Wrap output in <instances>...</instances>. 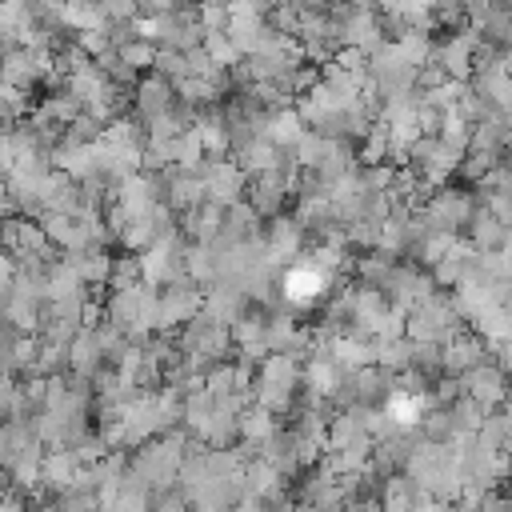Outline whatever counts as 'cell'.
<instances>
[{
	"instance_id": "f1b7e54d",
	"label": "cell",
	"mask_w": 512,
	"mask_h": 512,
	"mask_svg": "<svg viewBox=\"0 0 512 512\" xmlns=\"http://www.w3.org/2000/svg\"><path fill=\"white\" fill-rule=\"evenodd\" d=\"M172 144H176V164H180V168H196V164L208 156V152H204V140H200V132H196V124L184 128Z\"/></svg>"
},
{
	"instance_id": "9a60e30c",
	"label": "cell",
	"mask_w": 512,
	"mask_h": 512,
	"mask_svg": "<svg viewBox=\"0 0 512 512\" xmlns=\"http://www.w3.org/2000/svg\"><path fill=\"white\" fill-rule=\"evenodd\" d=\"M508 240H512V224H504L488 204H480L476 216L468 220V244L480 252H504Z\"/></svg>"
},
{
	"instance_id": "f546056e",
	"label": "cell",
	"mask_w": 512,
	"mask_h": 512,
	"mask_svg": "<svg viewBox=\"0 0 512 512\" xmlns=\"http://www.w3.org/2000/svg\"><path fill=\"white\" fill-rule=\"evenodd\" d=\"M140 280H144L140 256L132 252V256H116V260H112V276H108L104 288H128V284H140Z\"/></svg>"
},
{
	"instance_id": "d4e9b609",
	"label": "cell",
	"mask_w": 512,
	"mask_h": 512,
	"mask_svg": "<svg viewBox=\"0 0 512 512\" xmlns=\"http://www.w3.org/2000/svg\"><path fill=\"white\" fill-rule=\"evenodd\" d=\"M396 44H400V52L420 68V64H428L432 56H436V40H432V32L428 28H404L400 36H396Z\"/></svg>"
},
{
	"instance_id": "cb8c5ba5",
	"label": "cell",
	"mask_w": 512,
	"mask_h": 512,
	"mask_svg": "<svg viewBox=\"0 0 512 512\" xmlns=\"http://www.w3.org/2000/svg\"><path fill=\"white\" fill-rule=\"evenodd\" d=\"M280 424H276V416L264 408V404H244L240 408V440H252V444H264L272 432H276Z\"/></svg>"
},
{
	"instance_id": "7a4b0ae2",
	"label": "cell",
	"mask_w": 512,
	"mask_h": 512,
	"mask_svg": "<svg viewBox=\"0 0 512 512\" xmlns=\"http://www.w3.org/2000/svg\"><path fill=\"white\" fill-rule=\"evenodd\" d=\"M176 340H180V348H184V360H192L200 372H208L216 360H224V356L236 352V344H232V324L216 320L208 308H200L192 320H184V324L176 328Z\"/></svg>"
},
{
	"instance_id": "ba28073f",
	"label": "cell",
	"mask_w": 512,
	"mask_h": 512,
	"mask_svg": "<svg viewBox=\"0 0 512 512\" xmlns=\"http://www.w3.org/2000/svg\"><path fill=\"white\" fill-rule=\"evenodd\" d=\"M176 100H180L176 80L160 76L156 68H152L148 76H140V80H136V88H132V112H136L144 124H148V120H156V116H164V112H172V108H176Z\"/></svg>"
},
{
	"instance_id": "2e32d148",
	"label": "cell",
	"mask_w": 512,
	"mask_h": 512,
	"mask_svg": "<svg viewBox=\"0 0 512 512\" xmlns=\"http://www.w3.org/2000/svg\"><path fill=\"white\" fill-rule=\"evenodd\" d=\"M60 256L80 272V280H84L88 288H104V284H108V276H112V260H116V256H108V252H104V244H88V248L60 252Z\"/></svg>"
},
{
	"instance_id": "d6986e66",
	"label": "cell",
	"mask_w": 512,
	"mask_h": 512,
	"mask_svg": "<svg viewBox=\"0 0 512 512\" xmlns=\"http://www.w3.org/2000/svg\"><path fill=\"white\" fill-rule=\"evenodd\" d=\"M260 212L248 204V200H236V204H224V228H220V236L216 240H224V244H240V240H252V236H260L264 228H260Z\"/></svg>"
},
{
	"instance_id": "7402d4cb",
	"label": "cell",
	"mask_w": 512,
	"mask_h": 512,
	"mask_svg": "<svg viewBox=\"0 0 512 512\" xmlns=\"http://www.w3.org/2000/svg\"><path fill=\"white\" fill-rule=\"evenodd\" d=\"M304 116H300V108L296 104H284V108H272V116H268V124H264V136L272 140V144H280V148H292L300 136H304Z\"/></svg>"
},
{
	"instance_id": "ffe728a7",
	"label": "cell",
	"mask_w": 512,
	"mask_h": 512,
	"mask_svg": "<svg viewBox=\"0 0 512 512\" xmlns=\"http://www.w3.org/2000/svg\"><path fill=\"white\" fill-rule=\"evenodd\" d=\"M180 228H184L188 240H216L220 228H224V204L200 200L196 208H188V212L180 216Z\"/></svg>"
},
{
	"instance_id": "9c48e42d",
	"label": "cell",
	"mask_w": 512,
	"mask_h": 512,
	"mask_svg": "<svg viewBox=\"0 0 512 512\" xmlns=\"http://www.w3.org/2000/svg\"><path fill=\"white\" fill-rule=\"evenodd\" d=\"M264 240H268L272 260H276L280 268H288V264L304 252V244H308V228H304V220H300L296 212H280V216L268 220Z\"/></svg>"
},
{
	"instance_id": "3957f363",
	"label": "cell",
	"mask_w": 512,
	"mask_h": 512,
	"mask_svg": "<svg viewBox=\"0 0 512 512\" xmlns=\"http://www.w3.org/2000/svg\"><path fill=\"white\" fill-rule=\"evenodd\" d=\"M460 328H468V320L456 308V296L448 288H432L428 296H420L408 308V324H404V332L412 340H436V344L452 340Z\"/></svg>"
},
{
	"instance_id": "4dcf8cb0",
	"label": "cell",
	"mask_w": 512,
	"mask_h": 512,
	"mask_svg": "<svg viewBox=\"0 0 512 512\" xmlns=\"http://www.w3.org/2000/svg\"><path fill=\"white\" fill-rule=\"evenodd\" d=\"M160 76H168V80H184L192 68H188V52H180V48H160L156 52V64H152Z\"/></svg>"
},
{
	"instance_id": "1f68e13d",
	"label": "cell",
	"mask_w": 512,
	"mask_h": 512,
	"mask_svg": "<svg viewBox=\"0 0 512 512\" xmlns=\"http://www.w3.org/2000/svg\"><path fill=\"white\" fill-rule=\"evenodd\" d=\"M76 44H80V48H84L92 60H96L100 52L116 48V44H112V32H108V24H96V28H80V32H76Z\"/></svg>"
},
{
	"instance_id": "5bb4252c",
	"label": "cell",
	"mask_w": 512,
	"mask_h": 512,
	"mask_svg": "<svg viewBox=\"0 0 512 512\" xmlns=\"http://www.w3.org/2000/svg\"><path fill=\"white\" fill-rule=\"evenodd\" d=\"M480 360H488V340L476 336L472 328H460L452 340H444V372L464 376V372L476 368Z\"/></svg>"
},
{
	"instance_id": "8fae6325",
	"label": "cell",
	"mask_w": 512,
	"mask_h": 512,
	"mask_svg": "<svg viewBox=\"0 0 512 512\" xmlns=\"http://www.w3.org/2000/svg\"><path fill=\"white\" fill-rule=\"evenodd\" d=\"M464 392L476 400V404H484L488 412L492 408H500L504 404V396H508V388H512V380H508V372L488 356V360H480L476 368H468L464 376Z\"/></svg>"
},
{
	"instance_id": "44dd1931",
	"label": "cell",
	"mask_w": 512,
	"mask_h": 512,
	"mask_svg": "<svg viewBox=\"0 0 512 512\" xmlns=\"http://www.w3.org/2000/svg\"><path fill=\"white\" fill-rule=\"evenodd\" d=\"M416 432H420L424 440H432V444H452V440H460V424H456V416H452L448 404L424 408L420 420H416Z\"/></svg>"
},
{
	"instance_id": "5b68a950",
	"label": "cell",
	"mask_w": 512,
	"mask_h": 512,
	"mask_svg": "<svg viewBox=\"0 0 512 512\" xmlns=\"http://www.w3.org/2000/svg\"><path fill=\"white\" fill-rule=\"evenodd\" d=\"M460 152L456 148H448L440 136H420L412 148H408V164L416 168V176L428 184V188H436V184H444L452 172H460Z\"/></svg>"
},
{
	"instance_id": "836d02e7",
	"label": "cell",
	"mask_w": 512,
	"mask_h": 512,
	"mask_svg": "<svg viewBox=\"0 0 512 512\" xmlns=\"http://www.w3.org/2000/svg\"><path fill=\"white\" fill-rule=\"evenodd\" d=\"M488 356L504 368V372H512V336H504V340H496V344H488Z\"/></svg>"
},
{
	"instance_id": "8992f818",
	"label": "cell",
	"mask_w": 512,
	"mask_h": 512,
	"mask_svg": "<svg viewBox=\"0 0 512 512\" xmlns=\"http://www.w3.org/2000/svg\"><path fill=\"white\" fill-rule=\"evenodd\" d=\"M196 172L204 176L208 200H216V204H236L248 192V172L236 164V156H204L196 164Z\"/></svg>"
},
{
	"instance_id": "277c9868",
	"label": "cell",
	"mask_w": 512,
	"mask_h": 512,
	"mask_svg": "<svg viewBox=\"0 0 512 512\" xmlns=\"http://www.w3.org/2000/svg\"><path fill=\"white\" fill-rule=\"evenodd\" d=\"M484 200H480V192H468V188H452V184H436L420 204H416V212H420V220L428 224V228H436V232H468V220L476 216V208H480Z\"/></svg>"
},
{
	"instance_id": "30bf717a",
	"label": "cell",
	"mask_w": 512,
	"mask_h": 512,
	"mask_svg": "<svg viewBox=\"0 0 512 512\" xmlns=\"http://www.w3.org/2000/svg\"><path fill=\"white\" fill-rule=\"evenodd\" d=\"M432 288H440L436 280H432V272H424L420 264H400L396 260V268L388 272V280H384V296H388V304H396V308H412L420 296H428Z\"/></svg>"
},
{
	"instance_id": "52a82bcc",
	"label": "cell",
	"mask_w": 512,
	"mask_h": 512,
	"mask_svg": "<svg viewBox=\"0 0 512 512\" xmlns=\"http://www.w3.org/2000/svg\"><path fill=\"white\" fill-rule=\"evenodd\" d=\"M204 308V292L192 276L160 284V332H176L184 320H192Z\"/></svg>"
},
{
	"instance_id": "4316f807",
	"label": "cell",
	"mask_w": 512,
	"mask_h": 512,
	"mask_svg": "<svg viewBox=\"0 0 512 512\" xmlns=\"http://www.w3.org/2000/svg\"><path fill=\"white\" fill-rule=\"evenodd\" d=\"M204 52L212 56V64H224V68H232V64L244 60V52H240V44L228 36V28H220V32H204Z\"/></svg>"
},
{
	"instance_id": "8d00e7d4",
	"label": "cell",
	"mask_w": 512,
	"mask_h": 512,
	"mask_svg": "<svg viewBox=\"0 0 512 512\" xmlns=\"http://www.w3.org/2000/svg\"><path fill=\"white\" fill-rule=\"evenodd\" d=\"M504 68H508V72H512V52H504Z\"/></svg>"
},
{
	"instance_id": "6da1fadb",
	"label": "cell",
	"mask_w": 512,
	"mask_h": 512,
	"mask_svg": "<svg viewBox=\"0 0 512 512\" xmlns=\"http://www.w3.org/2000/svg\"><path fill=\"white\" fill-rule=\"evenodd\" d=\"M300 384H304V364L288 352H268L256 364V404H264L272 416L296 412Z\"/></svg>"
},
{
	"instance_id": "603a6c76",
	"label": "cell",
	"mask_w": 512,
	"mask_h": 512,
	"mask_svg": "<svg viewBox=\"0 0 512 512\" xmlns=\"http://www.w3.org/2000/svg\"><path fill=\"white\" fill-rule=\"evenodd\" d=\"M468 328H472L476 336H484L488 344H496V340L512 336V316H508L504 304H488V308H480V312L468 316Z\"/></svg>"
},
{
	"instance_id": "ac0fdd59",
	"label": "cell",
	"mask_w": 512,
	"mask_h": 512,
	"mask_svg": "<svg viewBox=\"0 0 512 512\" xmlns=\"http://www.w3.org/2000/svg\"><path fill=\"white\" fill-rule=\"evenodd\" d=\"M80 472H84V464H80V456L68 444L44 452V488H48V496L52 492H64L68 484H76Z\"/></svg>"
},
{
	"instance_id": "4fadbf2b",
	"label": "cell",
	"mask_w": 512,
	"mask_h": 512,
	"mask_svg": "<svg viewBox=\"0 0 512 512\" xmlns=\"http://www.w3.org/2000/svg\"><path fill=\"white\" fill-rule=\"evenodd\" d=\"M252 304H256V300H252L236 280H228V276L212 280L208 292H204V308H208L216 320H224V324H236Z\"/></svg>"
},
{
	"instance_id": "484cf974",
	"label": "cell",
	"mask_w": 512,
	"mask_h": 512,
	"mask_svg": "<svg viewBox=\"0 0 512 512\" xmlns=\"http://www.w3.org/2000/svg\"><path fill=\"white\" fill-rule=\"evenodd\" d=\"M116 48H120V60H124L132 72H148V68L156 64V52H160V44L148 40V36H132V40L116 44Z\"/></svg>"
},
{
	"instance_id": "d590c367",
	"label": "cell",
	"mask_w": 512,
	"mask_h": 512,
	"mask_svg": "<svg viewBox=\"0 0 512 512\" xmlns=\"http://www.w3.org/2000/svg\"><path fill=\"white\" fill-rule=\"evenodd\" d=\"M504 452H508V460H512V432H508V440H504Z\"/></svg>"
},
{
	"instance_id": "e575fe53",
	"label": "cell",
	"mask_w": 512,
	"mask_h": 512,
	"mask_svg": "<svg viewBox=\"0 0 512 512\" xmlns=\"http://www.w3.org/2000/svg\"><path fill=\"white\" fill-rule=\"evenodd\" d=\"M12 276H16V256L0 248V284H12Z\"/></svg>"
},
{
	"instance_id": "7c38bea8",
	"label": "cell",
	"mask_w": 512,
	"mask_h": 512,
	"mask_svg": "<svg viewBox=\"0 0 512 512\" xmlns=\"http://www.w3.org/2000/svg\"><path fill=\"white\" fill-rule=\"evenodd\" d=\"M200 200H208V188H204V176H200L196 168H180V164L164 168V204H168L176 216H184V212L196 208Z\"/></svg>"
},
{
	"instance_id": "d6a6232c",
	"label": "cell",
	"mask_w": 512,
	"mask_h": 512,
	"mask_svg": "<svg viewBox=\"0 0 512 512\" xmlns=\"http://www.w3.org/2000/svg\"><path fill=\"white\" fill-rule=\"evenodd\" d=\"M504 224H512V188H500V192H488V196H480Z\"/></svg>"
},
{
	"instance_id": "e0dca14e",
	"label": "cell",
	"mask_w": 512,
	"mask_h": 512,
	"mask_svg": "<svg viewBox=\"0 0 512 512\" xmlns=\"http://www.w3.org/2000/svg\"><path fill=\"white\" fill-rule=\"evenodd\" d=\"M468 80H472V88L488 100V108H492L496 116H508V120H512V72H508V68L472 72Z\"/></svg>"
},
{
	"instance_id": "83f0119b",
	"label": "cell",
	"mask_w": 512,
	"mask_h": 512,
	"mask_svg": "<svg viewBox=\"0 0 512 512\" xmlns=\"http://www.w3.org/2000/svg\"><path fill=\"white\" fill-rule=\"evenodd\" d=\"M324 148H328V136H324L320 128H304V136L292 144V152H296V164H300V168H320Z\"/></svg>"
}]
</instances>
